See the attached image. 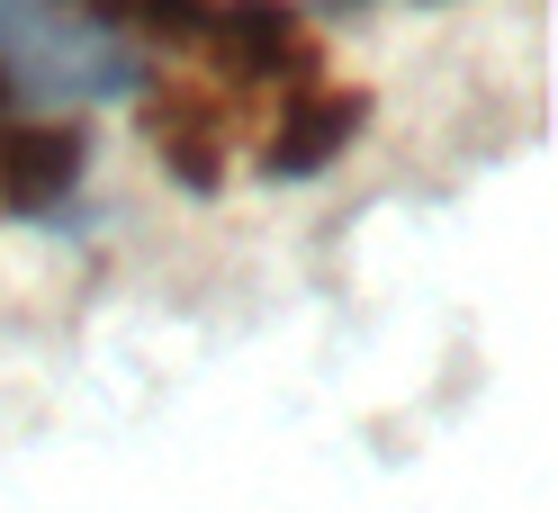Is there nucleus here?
Wrapping results in <instances>:
<instances>
[{"instance_id": "obj_1", "label": "nucleus", "mask_w": 558, "mask_h": 513, "mask_svg": "<svg viewBox=\"0 0 558 513\" xmlns=\"http://www.w3.org/2000/svg\"><path fill=\"white\" fill-rule=\"evenodd\" d=\"M126 90H135V46L99 19V0H0V99L54 118Z\"/></svg>"}, {"instance_id": "obj_2", "label": "nucleus", "mask_w": 558, "mask_h": 513, "mask_svg": "<svg viewBox=\"0 0 558 513\" xmlns=\"http://www.w3.org/2000/svg\"><path fill=\"white\" fill-rule=\"evenodd\" d=\"M82 171H90L82 126L0 99V217H46V208H63V198L82 190Z\"/></svg>"}]
</instances>
